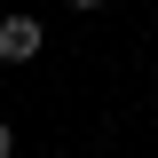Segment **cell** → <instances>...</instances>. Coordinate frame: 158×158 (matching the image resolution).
I'll return each mask as SVG.
<instances>
[{"label":"cell","instance_id":"obj_1","mask_svg":"<svg viewBox=\"0 0 158 158\" xmlns=\"http://www.w3.org/2000/svg\"><path fill=\"white\" fill-rule=\"evenodd\" d=\"M40 40H48V24H40V16H0V63H32Z\"/></svg>","mask_w":158,"mask_h":158},{"label":"cell","instance_id":"obj_2","mask_svg":"<svg viewBox=\"0 0 158 158\" xmlns=\"http://www.w3.org/2000/svg\"><path fill=\"white\" fill-rule=\"evenodd\" d=\"M0 158H16V135H8V118H0Z\"/></svg>","mask_w":158,"mask_h":158},{"label":"cell","instance_id":"obj_3","mask_svg":"<svg viewBox=\"0 0 158 158\" xmlns=\"http://www.w3.org/2000/svg\"><path fill=\"white\" fill-rule=\"evenodd\" d=\"M71 8H95V0H71Z\"/></svg>","mask_w":158,"mask_h":158}]
</instances>
